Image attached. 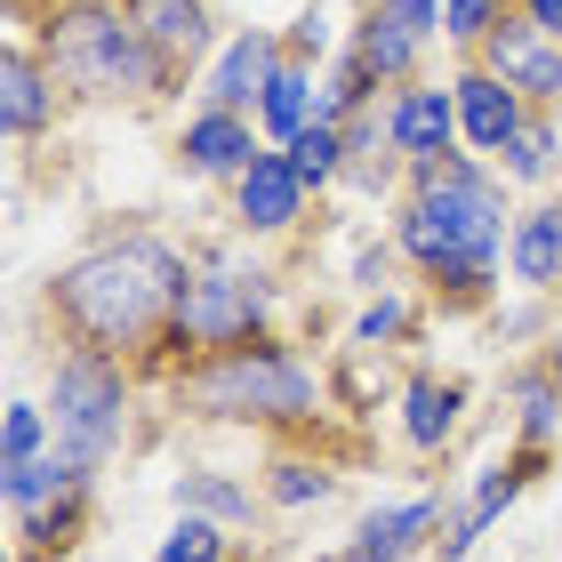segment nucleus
Wrapping results in <instances>:
<instances>
[{"mask_svg":"<svg viewBox=\"0 0 562 562\" xmlns=\"http://www.w3.org/2000/svg\"><path fill=\"white\" fill-rule=\"evenodd\" d=\"M89 522H97V482L65 474L57 498H41L33 515H9V530H16V562H65V554H81Z\"/></svg>","mask_w":562,"mask_h":562,"instance_id":"nucleus-18","label":"nucleus"},{"mask_svg":"<svg viewBox=\"0 0 562 562\" xmlns=\"http://www.w3.org/2000/svg\"><path fill=\"white\" fill-rule=\"evenodd\" d=\"M186 273H193V249H177L153 225H130V234L72 249L41 281V314L57 329V346H89L161 378V346H169L177 297H186Z\"/></svg>","mask_w":562,"mask_h":562,"instance_id":"nucleus-2","label":"nucleus"},{"mask_svg":"<svg viewBox=\"0 0 562 562\" xmlns=\"http://www.w3.org/2000/svg\"><path fill=\"white\" fill-rule=\"evenodd\" d=\"M547 458L554 450H506V458H491L482 474H467V491L450 498V515H442V539H434V562H467L482 539H491V522H506V506H515L530 482L547 474Z\"/></svg>","mask_w":562,"mask_h":562,"instance_id":"nucleus-8","label":"nucleus"},{"mask_svg":"<svg viewBox=\"0 0 562 562\" xmlns=\"http://www.w3.org/2000/svg\"><path fill=\"white\" fill-rule=\"evenodd\" d=\"M281 153L297 161V177L314 186V201L322 193H346V130H338V121H314V130H305L297 145H281Z\"/></svg>","mask_w":562,"mask_h":562,"instance_id":"nucleus-26","label":"nucleus"},{"mask_svg":"<svg viewBox=\"0 0 562 562\" xmlns=\"http://www.w3.org/2000/svg\"><path fill=\"white\" fill-rule=\"evenodd\" d=\"M386 234L402 249L411 281L442 314H482L506 281V241H515V186L482 153H434L402 169V193L386 201Z\"/></svg>","mask_w":562,"mask_h":562,"instance_id":"nucleus-1","label":"nucleus"},{"mask_svg":"<svg viewBox=\"0 0 562 562\" xmlns=\"http://www.w3.org/2000/svg\"><path fill=\"white\" fill-rule=\"evenodd\" d=\"M281 65H290L281 24H241V33H225V48L210 57V72H201V105H225V113L258 121V97H266V81Z\"/></svg>","mask_w":562,"mask_h":562,"instance_id":"nucleus-15","label":"nucleus"},{"mask_svg":"<svg viewBox=\"0 0 562 562\" xmlns=\"http://www.w3.org/2000/svg\"><path fill=\"white\" fill-rule=\"evenodd\" d=\"M65 89H57V72L41 65V48L9 33V48H0V130H9V145H41V137H57V121H65Z\"/></svg>","mask_w":562,"mask_h":562,"instance_id":"nucleus-14","label":"nucleus"},{"mask_svg":"<svg viewBox=\"0 0 562 562\" xmlns=\"http://www.w3.org/2000/svg\"><path fill=\"white\" fill-rule=\"evenodd\" d=\"M161 402L193 426H249V434H273V442H314V434L338 418L329 370L297 338H281V329L177 362L161 378Z\"/></svg>","mask_w":562,"mask_h":562,"instance_id":"nucleus-3","label":"nucleus"},{"mask_svg":"<svg viewBox=\"0 0 562 562\" xmlns=\"http://www.w3.org/2000/svg\"><path fill=\"white\" fill-rule=\"evenodd\" d=\"M386 130L402 161H434V153H458V97L450 81H411V89H386Z\"/></svg>","mask_w":562,"mask_h":562,"instance_id":"nucleus-19","label":"nucleus"},{"mask_svg":"<svg viewBox=\"0 0 562 562\" xmlns=\"http://www.w3.org/2000/svg\"><path fill=\"white\" fill-rule=\"evenodd\" d=\"M234 539H241V530H225V522H210V515H177V522L161 530V547H153V562H241Z\"/></svg>","mask_w":562,"mask_h":562,"instance_id":"nucleus-27","label":"nucleus"},{"mask_svg":"<svg viewBox=\"0 0 562 562\" xmlns=\"http://www.w3.org/2000/svg\"><path fill=\"white\" fill-rule=\"evenodd\" d=\"M41 9H81V0H9V16H41Z\"/></svg>","mask_w":562,"mask_h":562,"instance_id":"nucleus-33","label":"nucleus"},{"mask_svg":"<svg viewBox=\"0 0 562 562\" xmlns=\"http://www.w3.org/2000/svg\"><path fill=\"white\" fill-rule=\"evenodd\" d=\"M442 515H450L442 491L378 498L370 515L346 530V547L329 554V562H418V554H434V539H442Z\"/></svg>","mask_w":562,"mask_h":562,"instance_id":"nucleus-11","label":"nucleus"},{"mask_svg":"<svg viewBox=\"0 0 562 562\" xmlns=\"http://www.w3.org/2000/svg\"><path fill=\"white\" fill-rule=\"evenodd\" d=\"M515 193H554V169H562V113H530L522 130H515V145L491 161Z\"/></svg>","mask_w":562,"mask_h":562,"instance_id":"nucleus-23","label":"nucleus"},{"mask_svg":"<svg viewBox=\"0 0 562 562\" xmlns=\"http://www.w3.org/2000/svg\"><path fill=\"white\" fill-rule=\"evenodd\" d=\"M506 411H515V442L522 450H554L562 442V386L539 362L506 370Z\"/></svg>","mask_w":562,"mask_h":562,"instance_id":"nucleus-24","label":"nucleus"},{"mask_svg":"<svg viewBox=\"0 0 562 562\" xmlns=\"http://www.w3.org/2000/svg\"><path fill=\"white\" fill-rule=\"evenodd\" d=\"M16 33L41 48V65L57 72L65 105H169L186 81L137 41V24L121 16V0H81V9H41L16 16Z\"/></svg>","mask_w":562,"mask_h":562,"instance_id":"nucleus-4","label":"nucleus"},{"mask_svg":"<svg viewBox=\"0 0 562 562\" xmlns=\"http://www.w3.org/2000/svg\"><path fill=\"white\" fill-rule=\"evenodd\" d=\"M258 153H266L258 121L225 113V105H193L186 121H177V137H169V161L186 169V177H201V186H234Z\"/></svg>","mask_w":562,"mask_h":562,"instance_id":"nucleus-13","label":"nucleus"},{"mask_svg":"<svg viewBox=\"0 0 562 562\" xmlns=\"http://www.w3.org/2000/svg\"><path fill=\"white\" fill-rule=\"evenodd\" d=\"M434 41H442V0H362V16L346 24V48L370 65L378 89L426 81Z\"/></svg>","mask_w":562,"mask_h":562,"instance_id":"nucleus-7","label":"nucleus"},{"mask_svg":"<svg viewBox=\"0 0 562 562\" xmlns=\"http://www.w3.org/2000/svg\"><path fill=\"white\" fill-rule=\"evenodd\" d=\"M442 81H450V97H458V145L482 153V161H498V153L515 145V130L530 121V105L498 81L491 65H474V57H458Z\"/></svg>","mask_w":562,"mask_h":562,"instance_id":"nucleus-16","label":"nucleus"},{"mask_svg":"<svg viewBox=\"0 0 562 562\" xmlns=\"http://www.w3.org/2000/svg\"><path fill=\"white\" fill-rule=\"evenodd\" d=\"M506 9H515V0H442V48L474 57V48L498 33V16H506Z\"/></svg>","mask_w":562,"mask_h":562,"instance_id":"nucleus-30","label":"nucleus"},{"mask_svg":"<svg viewBox=\"0 0 562 562\" xmlns=\"http://www.w3.org/2000/svg\"><path fill=\"white\" fill-rule=\"evenodd\" d=\"M506 281L530 297L562 290V193H530L515 210V241H506Z\"/></svg>","mask_w":562,"mask_h":562,"instance_id":"nucleus-20","label":"nucleus"},{"mask_svg":"<svg viewBox=\"0 0 562 562\" xmlns=\"http://www.w3.org/2000/svg\"><path fill=\"white\" fill-rule=\"evenodd\" d=\"M169 506H177V515H210L225 530H258L273 515L266 491L249 474H234V467H177L169 474Z\"/></svg>","mask_w":562,"mask_h":562,"instance_id":"nucleus-21","label":"nucleus"},{"mask_svg":"<svg viewBox=\"0 0 562 562\" xmlns=\"http://www.w3.org/2000/svg\"><path fill=\"white\" fill-rule=\"evenodd\" d=\"M515 9L539 24V33H554V41H562V0H515Z\"/></svg>","mask_w":562,"mask_h":562,"instance_id":"nucleus-31","label":"nucleus"},{"mask_svg":"<svg viewBox=\"0 0 562 562\" xmlns=\"http://www.w3.org/2000/svg\"><path fill=\"white\" fill-rule=\"evenodd\" d=\"M467 402H474L467 378H450V370H411V378H402V394H394L402 442H411L418 458H442V450L458 442V426H467Z\"/></svg>","mask_w":562,"mask_h":562,"instance_id":"nucleus-17","label":"nucleus"},{"mask_svg":"<svg viewBox=\"0 0 562 562\" xmlns=\"http://www.w3.org/2000/svg\"><path fill=\"white\" fill-rule=\"evenodd\" d=\"M273 314H281V273L249 258L241 234L193 249L186 297H177V322H169V346H161V378H169L177 362H193V353L273 338ZM161 378H153V386H161Z\"/></svg>","mask_w":562,"mask_h":562,"instance_id":"nucleus-5","label":"nucleus"},{"mask_svg":"<svg viewBox=\"0 0 562 562\" xmlns=\"http://www.w3.org/2000/svg\"><path fill=\"white\" fill-rule=\"evenodd\" d=\"M137 386L145 370L137 362H113V353H89V346H57L48 353V426H57V467L105 482V467L130 450V418H137Z\"/></svg>","mask_w":562,"mask_h":562,"instance_id":"nucleus-6","label":"nucleus"},{"mask_svg":"<svg viewBox=\"0 0 562 562\" xmlns=\"http://www.w3.org/2000/svg\"><path fill=\"white\" fill-rule=\"evenodd\" d=\"M225 193H234V210H225V217H234L241 241H281V234H297V225H305V210H314V186L297 177V161L281 145H266Z\"/></svg>","mask_w":562,"mask_h":562,"instance_id":"nucleus-9","label":"nucleus"},{"mask_svg":"<svg viewBox=\"0 0 562 562\" xmlns=\"http://www.w3.org/2000/svg\"><path fill=\"white\" fill-rule=\"evenodd\" d=\"M48 442H57V426H48V402L16 394L9 418H0V467H33V458H48Z\"/></svg>","mask_w":562,"mask_h":562,"instance_id":"nucleus-28","label":"nucleus"},{"mask_svg":"<svg viewBox=\"0 0 562 562\" xmlns=\"http://www.w3.org/2000/svg\"><path fill=\"white\" fill-rule=\"evenodd\" d=\"M121 16L137 24V41L177 72V81H201V72H210V57L225 48L217 0H121Z\"/></svg>","mask_w":562,"mask_h":562,"instance_id":"nucleus-12","label":"nucleus"},{"mask_svg":"<svg viewBox=\"0 0 562 562\" xmlns=\"http://www.w3.org/2000/svg\"><path fill=\"white\" fill-rule=\"evenodd\" d=\"M258 491H266L273 515H314V506H329V498L346 491V474H338V458H322V450H290V442H281V450L266 458Z\"/></svg>","mask_w":562,"mask_h":562,"instance_id":"nucleus-22","label":"nucleus"},{"mask_svg":"<svg viewBox=\"0 0 562 562\" xmlns=\"http://www.w3.org/2000/svg\"><path fill=\"white\" fill-rule=\"evenodd\" d=\"M474 65H491L530 113H562V41L539 33V24H530L522 9H506V16H498V33L474 48Z\"/></svg>","mask_w":562,"mask_h":562,"instance_id":"nucleus-10","label":"nucleus"},{"mask_svg":"<svg viewBox=\"0 0 562 562\" xmlns=\"http://www.w3.org/2000/svg\"><path fill=\"white\" fill-rule=\"evenodd\" d=\"M411 338H418V297L411 290H378V297L353 305V322H346V346L353 353H394Z\"/></svg>","mask_w":562,"mask_h":562,"instance_id":"nucleus-25","label":"nucleus"},{"mask_svg":"<svg viewBox=\"0 0 562 562\" xmlns=\"http://www.w3.org/2000/svg\"><path fill=\"white\" fill-rule=\"evenodd\" d=\"M539 370H547V378H554V386H562V322L547 329V346H539Z\"/></svg>","mask_w":562,"mask_h":562,"instance_id":"nucleus-32","label":"nucleus"},{"mask_svg":"<svg viewBox=\"0 0 562 562\" xmlns=\"http://www.w3.org/2000/svg\"><path fill=\"white\" fill-rule=\"evenodd\" d=\"M281 41H290V65H329V57H338V9H329V0H305V9L290 16V24H281Z\"/></svg>","mask_w":562,"mask_h":562,"instance_id":"nucleus-29","label":"nucleus"}]
</instances>
